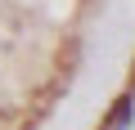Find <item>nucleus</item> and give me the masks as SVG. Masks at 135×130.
Here are the masks:
<instances>
[{
  "instance_id": "f257e3e1",
  "label": "nucleus",
  "mask_w": 135,
  "mask_h": 130,
  "mask_svg": "<svg viewBox=\"0 0 135 130\" xmlns=\"http://www.w3.org/2000/svg\"><path fill=\"white\" fill-rule=\"evenodd\" d=\"M95 130H135V63H131V76H126V90L108 103L104 121Z\"/></svg>"
}]
</instances>
